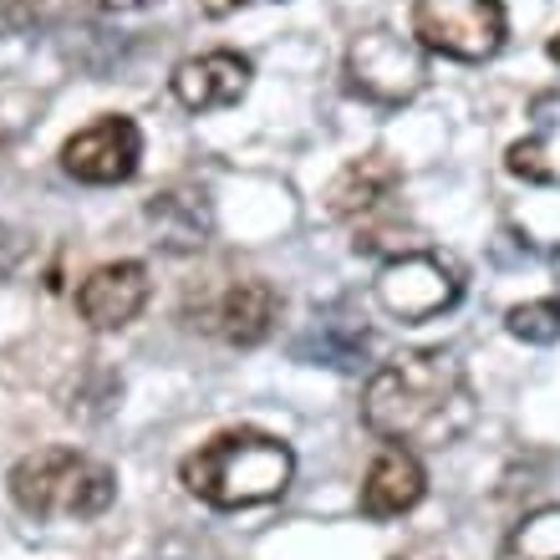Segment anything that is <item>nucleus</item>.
<instances>
[{"instance_id": "f257e3e1", "label": "nucleus", "mask_w": 560, "mask_h": 560, "mask_svg": "<svg viewBox=\"0 0 560 560\" xmlns=\"http://www.w3.org/2000/svg\"><path fill=\"white\" fill-rule=\"evenodd\" d=\"M362 423L398 448H439L474 423V387L448 352H402L368 377Z\"/></svg>"}, {"instance_id": "f03ea898", "label": "nucleus", "mask_w": 560, "mask_h": 560, "mask_svg": "<svg viewBox=\"0 0 560 560\" xmlns=\"http://www.w3.org/2000/svg\"><path fill=\"white\" fill-rule=\"evenodd\" d=\"M295 454L291 443L270 439L260 428H235L209 439L199 454L184 458V489L194 500L214 504V510H250V504L276 500L291 485Z\"/></svg>"}, {"instance_id": "7ed1b4c3", "label": "nucleus", "mask_w": 560, "mask_h": 560, "mask_svg": "<svg viewBox=\"0 0 560 560\" xmlns=\"http://www.w3.org/2000/svg\"><path fill=\"white\" fill-rule=\"evenodd\" d=\"M11 500L31 520H92L118 500V479L77 448H36L11 469Z\"/></svg>"}, {"instance_id": "20e7f679", "label": "nucleus", "mask_w": 560, "mask_h": 560, "mask_svg": "<svg viewBox=\"0 0 560 560\" xmlns=\"http://www.w3.org/2000/svg\"><path fill=\"white\" fill-rule=\"evenodd\" d=\"M347 88L362 97V103L377 107H402L413 103L418 92L428 88V61L423 46L413 36H398V31H362L352 46H347Z\"/></svg>"}, {"instance_id": "39448f33", "label": "nucleus", "mask_w": 560, "mask_h": 560, "mask_svg": "<svg viewBox=\"0 0 560 560\" xmlns=\"http://www.w3.org/2000/svg\"><path fill=\"white\" fill-rule=\"evenodd\" d=\"M510 36L500 0H418L413 42L448 61H489Z\"/></svg>"}, {"instance_id": "423d86ee", "label": "nucleus", "mask_w": 560, "mask_h": 560, "mask_svg": "<svg viewBox=\"0 0 560 560\" xmlns=\"http://www.w3.org/2000/svg\"><path fill=\"white\" fill-rule=\"evenodd\" d=\"M458 295H464L458 266H448L433 250H402L377 270V306L402 326L433 322V316L454 306Z\"/></svg>"}, {"instance_id": "0eeeda50", "label": "nucleus", "mask_w": 560, "mask_h": 560, "mask_svg": "<svg viewBox=\"0 0 560 560\" xmlns=\"http://www.w3.org/2000/svg\"><path fill=\"white\" fill-rule=\"evenodd\" d=\"M143 163V133L133 118L107 113V118L88 122L77 138H67L61 148V168L77 184H128Z\"/></svg>"}, {"instance_id": "6e6552de", "label": "nucleus", "mask_w": 560, "mask_h": 560, "mask_svg": "<svg viewBox=\"0 0 560 560\" xmlns=\"http://www.w3.org/2000/svg\"><path fill=\"white\" fill-rule=\"evenodd\" d=\"M250 57L240 51H205V57H189L174 67V97L189 113H220V107H235L245 92H250Z\"/></svg>"}, {"instance_id": "1a4fd4ad", "label": "nucleus", "mask_w": 560, "mask_h": 560, "mask_svg": "<svg viewBox=\"0 0 560 560\" xmlns=\"http://www.w3.org/2000/svg\"><path fill=\"white\" fill-rule=\"evenodd\" d=\"M148 306V270L138 260H118V266H97L82 291H77V311L82 322L97 331H118Z\"/></svg>"}, {"instance_id": "9d476101", "label": "nucleus", "mask_w": 560, "mask_h": 560, "mask_svg": "<svg viewBox=\"0 0 560 560\" xmlns=\"http://www.w3.org/2000/svg\"><path fill=\"white\" fill-rule=\"evenodd\" d=\"M423 494H428V474H423V464H418V454L413 448L387 443L383 454L372 458L357 504H362V515L368 520H398V515H408Z\"/></svg>"}, {"instance_id": "9b49d317", "label": "nucleus", "mask_w": 560, "mask_h": 560, "mask_svg": "<svg viewBox=\"0 0 560 560\" xmlns=\"http://www.w3.org/2000/svg\"><path fill=\"white\" fill-rule=\"evenodd\" d=\"M280 322V295L270 280L245 276L235 285H224V295L209 306V322L230 347H260Z\"/></svg>"}, {"instance_id": "f8f14e48", "label": "nucleus", "mask_w": 560, "mask_h": 560, "mask_svg": "<svg viewBox=\"0 0 560 560\" xmlns=\"http://www.w3.org/2000/svg\"><path fill=\"white\" fill-rule=\"evenodd\" d=\"M402 189V168L387 153H362L326 184V214L331 220H357V214H377V209Z\"/></svg>"}, {"instance_id": "ddd939ff", "label": "nucleus", "mask_w": 560, "mask_h": 560, "mask_svg": "<svg viewBox=\"0 0 560 560\" xmlns=\"http://www.w3.org/2000/svg\"><path fill=\"white\" fill-rule=\"evenodd\" d=\"M148 224L159 230L163 250H199L209 235L205 199H194V194H153L148 199Z\"/></svg>"}, {"instance_id": "4468645a", "label": "nucleus", "mask_w": 560, "mask_h": 560, "mask_svg": "<svg viewBox=\"0 0 560 560\" xmlns=\"http://www.w3.org/2000/svg\"><path fill=\"white\" fill-rule=\"evenodd\" d=\"M500 560H560V504L520 520L500 546Z\"/></svg>"}, {"instance_id": "2eb2a0df", "label": "nucleus", "mask_w": 560, "mask_h": 560, "mask_svg": "<svg viewBox=\"0 0 560 560\" xmlns=\"http://www.w3.org/2000/svg\"><path fill=\"white\" fill-rule=\"evenodd\" d=\"M504 326H510V337H515V341H530V347H550V341H560V295H540V301L510 306Z\"/></svg>"}, {"instance_id": "dca6fc26", "label": "nucleus", "mask_w": 560, "mask_h": 560, "mask_svg": "<svg viewBox=\"0 0 560 560\" xmlns=\"http://www.w3.org/2000/svg\"><path fill=\"white\" fill-rule=\"evenodd\" d=\"M504 163H510V174H515V178H530V184H546V178H550L546 143H540V138H525V143H515Z\"/></svg>"}, {"instance_id": "f3484780", "label": "nucleus", "mask_w": 560, "mask_h": 560, "mask_svg": "<svg viewBox=\"0 0 560 560\" xmlns=\"http://www.w3.org/2000/svg\"><path fill=\"white\" fill-rule=\"evenodd\" d=\"M82 5H92V11H107V15H128V11H143V5H153V0H82Z\"/></svg>"}, {"instance_id": "a211bd4d", "label": "nucleus", "mask_w": 560, "mask_h": 560, "mask_svg": "<svg viewBox=\"0 0 560 560\" xmlns=\"http://www.w3.org/2000/svg\"><path fill=\"white\" fill-rule=\"evenodd\" d=\"M240 5H250V0H199V11L214 15V21H224V15H235Z\"/></svg>"}, {"instance_id": "6ab92c4d", "label": "nucleus", "mask_w": 560, "mask_h": 560, "mask_svg": "<svg viewBox=\"0 0 560 560\" xmlns=\"http://www.w3.org/2000/svg\"><path fill=\"white\" fill-rule=\"evenodd\" d=\"M550 61H556V67H560V31H556V36H550Z\"/></svg>"}]
</instances>
